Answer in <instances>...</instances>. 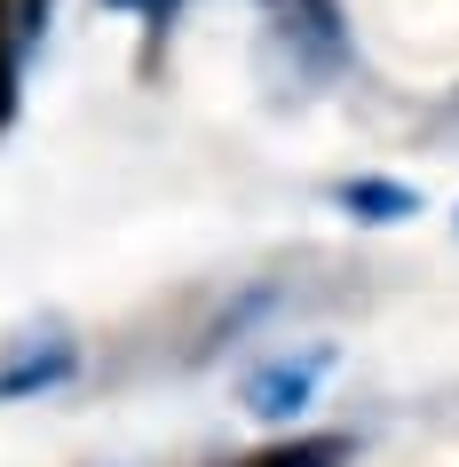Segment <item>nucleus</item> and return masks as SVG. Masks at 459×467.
I'll list each match as a JSON object with an SVG mask.
<instances>
[{"label": "nucleus", "instance_id": "nucleus-3", "mask_svg": "<svg viewBox=\"0 0 459 467\" xmlns=\"http://www.w3.org/2000/svg\"><path fill=\"white\" fill-rule=\"evenodd\" d=\"M325 198H333L349 222H372V230H381V222L420 214V191H412V182H396V174H340Z\"/></svg>", "mask_w": 459, "mask_h": 467}, {"label": "nucleus", "instance_id": "nucleus-2", "mask_svg": "<svg viewBox=\"0 0 459 467\" xmlns=\"http://www.w3.org/2000/svg\"><path fill=\"white\" fill-rule=\"evenodd\" d=\"M72 372H79V348L64 341V333H48V341H16L8 357H0V404L48 396V389H64Z\"/></svg>", "mask_w": 459, "mask_h": 467}, {"label": "nucleus", "instance_id": "nucleus-1", "mask_svg": "<svg viewBox=\"0 0 459 467\" xmlns=\"http://www.w3.org/2000/svg\"><path fill=\"white\" fill-rule=\"evenodd\" d=\"M325 365H333L325 348H301V357H269V365H254V372H245V412H254V420H293L317 396Z\"/></svg>", "mask_w": 459, "mask_h": 467}, {"label": "nucleus", "instance_id": "nucleus-6", "mask_svg": "<svg viewBox=\"0 0 459 467\" xmlns=\"http://www.w3.org/2000/svg\"><path fill=\"white\" fill-rule=\"evenodd\" d=\"M8 16H16V40H40L56 16V0H8Z\"/></svg>", "mask_w": 459, "mask_h": 467}, {"label": "nucleus", "instance_id": "nucleus-4", "mask_svg": "<svg viewBox=\"0 0 459 467\" xmlns=\"http://www.w3.org/2000/svg\"><path fill=\"white\" fill-rule=\"evenodd\" d=\"M357 451L349 436H286V443H262L254 460H238V467H340Z\"/></svg>", "mask_w": 459, "mask_h": 467}, {"label": "nucleus", "instance_id": "nucleus-7", "mask_svg": "<svg viewBox=\"0 0 459 467\" xmlns=\"http://www.w3.org/2000/svg\"><path fill=\"white\" fill-rule=\"evenodd\" d=\"M103 8H135V16H151V25H167L183 0H103Z\"/></svg>", "mask_w": 459, "mask_h": 467}, {"label": "nucleus", "instance_id": "nucleus-5", "mask_svg": "<svg viewBox=\"0 0 459 467\" xmlns=\"http://www.w3.org/2000/svg\"><path fill=\"white\" fill-rule=\"evenodd\" d=\"M16 56H25V40H16V16L0 0V127L16 119Z\"/></svg>", "mask_w": 459, "mask_h": 467}]
</instances>
